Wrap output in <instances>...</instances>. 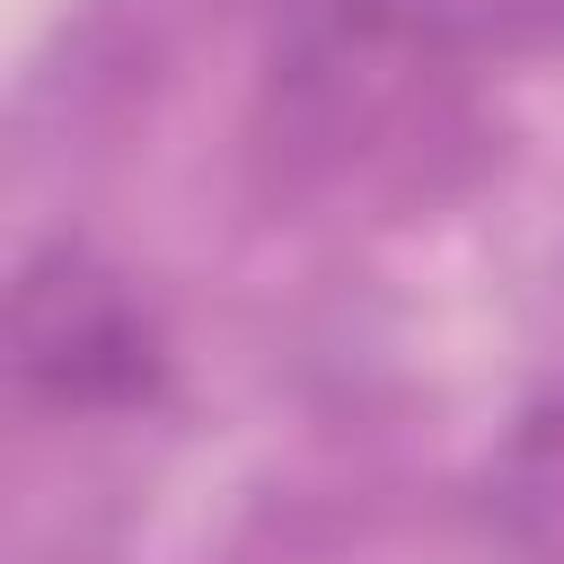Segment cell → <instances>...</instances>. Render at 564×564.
Here are the masks:
<instances>
[{
    "label": "cell",
    "instance_id": "1",
    "mask_svg": "<svg viewBox=\"0 0 564 564\" xmlns=\"http://www.w3.org/2000/svg\"><path fill=\"white\" fill-rule=\"evenodd\" d=\"M18 370L62 405H123L159 388V335L88 256H35L18 282Z\"/></svg>",
    "mask_w": 564,
    "mask_h": 564
}]
</instances>
